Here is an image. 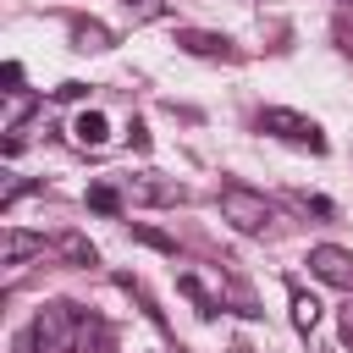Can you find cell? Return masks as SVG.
<instances>
[{"label": "cell", "mask_w": 353, "mask_h": 353, "mask_svg": "<svg viewBox=\"0 0 353 353\" xmlns=\"http://www.w3.org/2000/svg\"><path fill=\"white\" fill-rule=\"evenodd\" d=\"M33 254H44V237H33V232H22V226H6V237H0V259H6V265H28Z\"/></svg>", "instance_id": "5"}, {"label": "cell", "mask_w": 353, "mask_h": 353, "mask_svg": "<svg viewBox=\"0 0 353 353\" xmlns=\"http://www.w3.org/2000/svg\"><path fill=\"white\" fill-rule=\"evenodd\" d=\"M88 204H94L99 215H116V210H121V199H116V188H105V182H99V188H88Z\"/></svg>", "instance_id": "11"}, {"label": "cell", "mask_w": 353, "mask_h": 353, "mask_svg": "<svg viewBox=\"0 0 353 353\" xmlns=\"http://www.w3.org/2000/svg\"><path fill=\"white\" fill-rule=\"evenodd\" d=\"M83 94H88L83 83H61V88H55V99H83Z\"/></svg>", "instance_id": "18"}, {"label": "cell", "mask_w": 353, "mask_h": 353, "mask_svg": "<svg viewBox=\"0 0 353 353\" xmlns=\"http://www.w3.org/2000/svg\"><path fill=\"white\" fill-rule=\"evenodd\" d=\"M72 39H77V50H110V33H105V28H94V22H77V28H72Z\"/></svg>", "instance_id": "10"}, {"label": "cell", "mask_w": 353, "mask_h": 353, "mask_svg": "<svg viewBox=\"0 0 353 353\" xmlns=\"http://www.w3.org/2000/svg\"><path fill=\"white\" fill-rule=\"evenodd\" d=\"M72 138H77V143H83V149H99V143H105V138H110V121H105V116H99V110H83V116H77V121H72Z\"/></svg>", "instance_id": "8"}, {"label": "cell", "mask_w": 353, "mask_h": 353, "mask_svg": "<svg viewBox=\"0 0 353 353\" xmlns=\"http://www.w3.org/2000/svg\"><path fill=\"white\" fill-rule=\"evenodd\" d=\"M176 287H182V292H188V298L199 303V314H215V298H210V292H204V287H199L193 276H176Z\"/></svg>", "instance_id": "12"}, {"label": "cell", "mask_w": 353, "mask_h": 353, "mask_svg": "<svg viewBox=\"0 0 353 353\" xmlns=\"http://www.w3.org/2000/svg\"><path fill=\"white\" fill-rule=\"evenodd\" d=\"M292 325L298 331H314L320 325V298L314 292H292Z\"/></svg>", "instance_id": "9"}, {"label": "cell", "mask_w": 353, "mask_h": 353, "mask_svg": "<svg viewBox=\"0 0 353 353\" xmlns=\"http://www.w3.org/2000/svg\"><path fill=\"white\" fill-rule=\"evenodd\" d=\"M132 237H138V243H149V248H160V254H176V243H171L165 232H154V226H132Z\"/></svg>", "instance_id": "13"}, {"label": "cell", "mask_w": 353, "mask_h": 353, "mask_svg": "<svg viewBox=\"0 0 353 353\" xmlns=\"http://www.w3.org/2000/svg\"><path fill=\"white\" fill-rule=\"evenodd\" d=\"M336 6H353V0H336Z\"/></svg>", "instance_id": "19"}, {"label": "cell", "mask_w": 353, "mask_h": 353, "mask_svg": "<svg viewBox=\"0 0 353 353\" xmlns=\"http://www.w3.org/2000/svg\"><path fill=\"white\" fill-rule=\"evenodd\" d=\"M292 199H298L303 210H314V215H336V210H331V199H320V193H292Z\"/></svg>", "instance_id": "15"}, {"label": "cell", "mask_w": 353, "mask_h": 353, "mask_svg": "<svg viewBox=\"0 0 353 353\" xmlns=\"http://www.w3.org/2000/svg\"><path fill=\"white\" fill-rule=\"evenodd\" d=\"M28 188H33L28 176H6V188H0V210H11V204H17L22 193H28Z\"/></svg>", "instance_id": "14"}, {"label": "cell", "mask_w": 353, "mask_h": 353, "mask_svg": "<svg viewBox=\"0 0 353 353\" xmlns=\"http://www.w3.org/2000/svg\"><path fill=\"white\" fill-rule=\"evenodd\" d=\"M176 44L188 55H232V39L226 33H204V28H176Z\"/></svg>", "instance_id": "6"}, {"label": "cell", "mask_w": 353, "mask_h": 353, "mask_svg": "<svg viewBox=\"0 0 353 353\" xmlns=\"http://www.w3.org/2000/svg\"><path fill=\"white\" fill-rule=\"evenodd\" d=\"M259 132H270V138H281V143H292V149L325 154V132H320V121H314V116H303V110L265 105V110H259Z\"/></svg>", "instance_id": "2"}, {"label": "cell", "mask_w": 353, "mask_h": 353, "mask_svg": "<svg viewBox=\"0 0 353 353\" xmlns=\"http://www.w3.org/2000/svg\"><path fill=\"white\" fill-rule=\"evenodd\" d=\"M309 276H320L325 287H342V292H353V248L314 243V248H309Z\"/></svg>", "instance_id": "3"}, {"label": "cell", "mask_w": 353, "mask_h": 353, "mask_svg": "<svg viewBox=\"0 0 353 353\" xmlns=\"http://www.w3.org/2000/svg\"><path fill=\"white\" fill-rule=\"evenodd\" d=\"M127 138H132V149H149V127H143V121H132V127H127Z\"/></svg>", "instance_id": "17"}, {"label": "cell", "mask_w": 353, "mask_h": 353, "mask_svg": "<svg viewBox=\"0 0 353 353\" xmlns=\"http://www.w3.org/2000/svg\"><path fill=\"white\" fill-rule=\"evenodd\" d=\"M50 248H55V254H61L66 265H77V270H88V265H99V248H94V243L83 237V232H61V237H55Z\"/></svg>", "instance_id": "7"}, {"label": "cell", "mask_w": 353, "mask_h": 353, "mask_svg": "<svg viewBox=\"0 0 353 353\" xmlns=\"http://www.w3.org/2000/svg\"><path fill=\"white\" fill-rule=\"evenodd\" d=\"M6 94H22V66L6 61Z\"/></svg>", "instance_id": "16"}, {"label": "cell", "mask_w": 353, "mask_h": 353, "mask_svg": "<svg viewBox=\"0 0 353 353\" xmlns=\"http://www.w3.org/2000/svg\"><path fill=\"white\" fill-rule=\"evenodd\" d=\"M127 193H132V204H182V182L160 176V171H138V176H127Z\"/></svg>", "instance_id": "4"}, {"label": "cell", "mask_w": 353, "mask_h": 353, "mask_svg": "<svg viewBox=\"0 0 353 353\" xmlns=\"http://www.w3.org/2000/svg\"><path fill=\"white\" fill-rule=\"evenodd\" d=\"M221 221H226L232 232H243V237H259V232H270L276 210H270L265 193H254V188H243V182H226V188H221Z\"/></svg>", "instance_id": "1"}]
</instances>
